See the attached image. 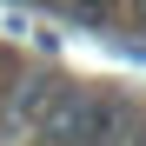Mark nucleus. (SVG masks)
I'll use <instances>...</instances> for the list:
<instances>
[{"instance_id":"1","label":"nucleus","mask_w":146,"mask_h":146,"mask_svg":"<svg viewBox=\"0 0 146 146\" xmlns=\"http://www.w3.org/2000/svg\"><path fill=\"white\" fill-rule=\"evenodd\" d=\"M60 73H46V66H27L20 73L13 66V80L0 86V146H33L40 139V119L53 113V100H60Z\"/></svg>"},{"instance_id":"2","label":"nucleus","mask_w":146,"mask_h":146,"mask_svg":"<svg viewBox=\"0 0 146 146\" xmlns=\"http://www.w3.org/2000/svg\"><path fill=\"white\" fill-rule=\"evenodd\" d=\"M119 13H126V27L146 33V0H119Z\"/></svg>"},{"instance_id":"3","label":"nucleus","mask_w":146,"mask_h":146,"mask_svg":"<svg viewBox=\"0 0 146 146\" xmlns=\"http://www.w3.org/2000/svg\"><path fill=\"white\" fill-rule=\"evenodd\" d=\"M7 80H13V60H7V53H0V86H7Z\"/></svg>"},{"instance_id":"4","label":"nucleus","mask_w":146,"mask_h":146,"mask_svg":"<svg viewBox=\"0 0 146 146\" xmlns=\"http://www.w3.org/2000/svg\"><path fill=\"white\" fill-rule=\"evenodd\" d=\"M46 7H60V13H66V0H46Z\"/></svg>"}]
</instances>
